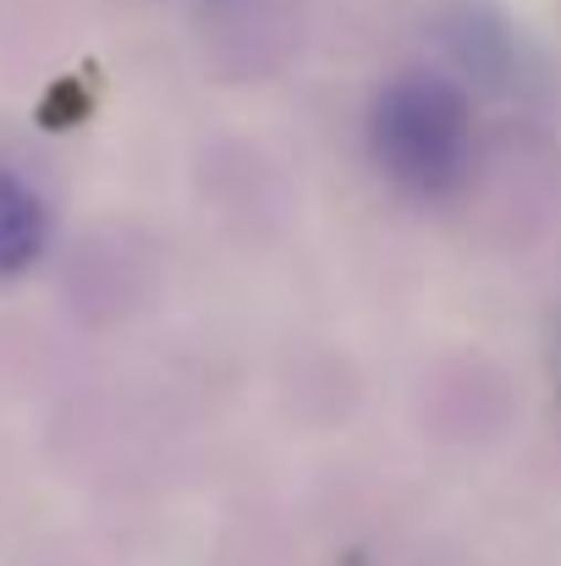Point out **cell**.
Returning a JSON list of instances; mask_svg holds the SVG:
<instances>
[{
	"instance_id": "cell-1",
	"label": "cell",
	"mask_w": 561,
	"mask_h": 566,
	"mask_svg": "<svg viewBox=\"0 0 561 566\" xmlns=\"http://www.w3.org/2000/svg\"><path fill=\"white\" fill-rule=\"evenodd\" d=\"M370 155L407 198H451L474 166V105L440 72H402L370 105Z\"/></svg>"
},
{
	"instance_id": "cell-3",
	"label": "cell",
	"mask_w": 561,
	"mask_h": 566,
	"mask_svg": "<svg viewBox=\"0 0 561 566\" xmlns=\"http://www.w3.org/2000/svg\"><path fill=\"white\" fill-rule=\"evenodd\" d=\"M276 0H198V11L204 17H215L220 28H237V22H264V11H270Z\"/></svg>"
},
{
	"instance_id": "cell-4",
	"label": "cell",
	"mask_w": 561,
	"mask_h": 566,
	"mask_svg": "<svg viewBox=\"0 0 561 566\" xmlns=\"http://www.w3.org/2000/svg\"><path fill=\"white\" fill-rule=\"evenodd\" d=\"M557 364H561V331H557Z\"/></svg>"
},
{
	"instance_id": "cell-2",
	"label": "cell",
	"mask_w": 561,
	"mask_h": 566,
	"mask_svg": "<svg viewBox=\"0 0 561 566\" xmlns=\"http://www.w3.org/2000/svg\"><path fill=\"white\" fill-rule=\"evenodd\" d=\"M50 242V209L33 192V182H22L17 171L0 166V281L22 275Z\"/></svg>"
}]
</instances>
